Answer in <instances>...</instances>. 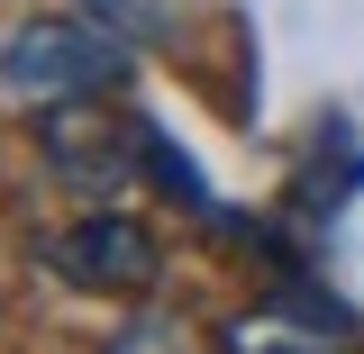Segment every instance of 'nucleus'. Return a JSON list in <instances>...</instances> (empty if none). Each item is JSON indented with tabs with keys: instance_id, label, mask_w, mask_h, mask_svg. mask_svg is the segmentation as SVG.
<instances>
[{
	"instance_id": "nucleus-3",
	"label": "nucleus",
	"mask_w": 364,
	"mask_h": 354,
	"mask_svg": "<svg viewBox=\"0 0 364 354\" xmlns=\"http://www.w3.org/2000/svg\"><path fill=\"white\" fill-rule=\"evenodd\" d=\"M46 164L82 191H128L136 164H155V128L100 100H64V109H46Z\"/></svg>"
},
{
	"instance_id": "nucleus-1",
	"label": "nucleus",
	"mask_w": 364,
	"mask_h": 354,
	"mask_svg": "<svg viewBox=\"0 0 364 354\" xmlns=\"http://www.w3.org/2000/svg\"><path fill=\"white\" fill-rule=\"evenodd\" d=\"M128 73V37L109 18H28L0 45V91L9 100H37V109H64V100H100V91Z\"/></svg>"
},
{
	"instance_id": "nucleus-4",
	"label": "nucleus",
	"mask_w": 364,
	"mask_h": 354,
	"mask_svg": "<svg viewBox=\"0 0 364 354\" xmlns=\"http://www.w3.org/2000/svg\"><path fill=\"white\" fill-rule=\"evenodd\" d=\"M228 354H355V318L318 291H282L228 327Z\"/></svg>"
},
{
	"instance_id": "nucleus-2",
	"label": "nucleus",
	"mask_w": 364,
	"mask_h": 354,
	"mask_svg": "<svg viewBox=\"0 0 364 354\" xmlns=\"http://www.w3.org/2000/svg\"><path fill=\"white\" fill-rule=\"evenodd\" d=\"M46 264L64 291H91V300H146L155 282H164V245H155V227L128 219V209H91V219L55 227L46 236Z\"/></svg>"
}]
</instances>
